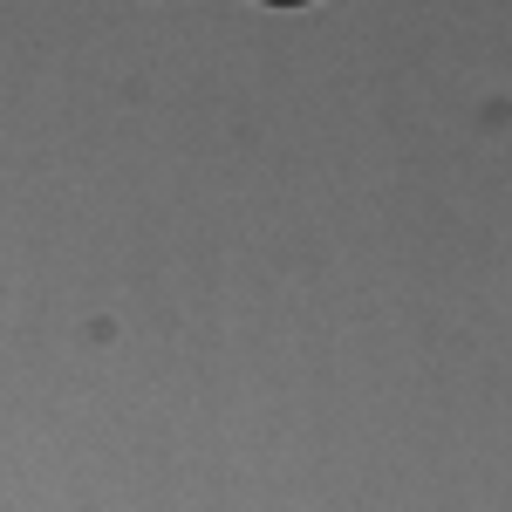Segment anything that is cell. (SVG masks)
<instances>
[{"label": "cell", "mask_w": 512, "mask_h": 512, "mask_svg": "<svg viewBox=\"0 0 512 512\" xmlns=\"http://www.w3.org/2000/svg\"><path fill=\"white\" fill-rule=\"evenodd\" d=\"M267 7H315V0H267Z\"/></svg>", "instance_id": "cell-1"}]
</instances>
